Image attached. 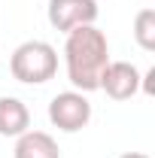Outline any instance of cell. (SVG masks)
<instances>
[{"label": "cell", "instance_id": "cell-7", "mask_svg": "<svg viewBox=\"0 0 155 158\" xmlns=\"http://www.w3.org/2000/svg\"><path fill=\"white\" fill-rule=\"evenodd\" d=\"M27 128H31V113L24 100L3 94L0 98V137H21Z\"/></svg>", "mask_w": 155, "mask_h": 158}, {"label": "cell", "instance_id": "cell-2", "mask_svg": "<svg viewBox=\"0 0 155 158\" xmlns=\"http://www.w3.org/2000/svg\"><path fill=\"white\" fill-rule=\"evenodd\" d=\"M9 73L24 85H43L58 73V52L46 40H24L9 58Z\"/></svg>", "mask_w": 155, "mask_h": 158}, {"label": "cell", "instance_id": "cell-9", "mask_svg": "<svg viewBox=\"0 0 155 158\" xmlns=\"http://www.w3.org/2000/svg\"><path fill=\"white\" fill-rule=\"evenodd\" d=\"M119 158H149L146 152H125V155H119Z\"/></svg>", "mask_w": 155, "mask_h": 158}, {"label": "cell", "instance_id": "cell-1", "mask_svg": "<svg viewBox=\"0 0 155 158\" xmlns=\"http://www.w3.org/2000/svg\"><path fill=\"white\" fill-rule=\"evenodd\" d=\"M107 64H110V43H107L103 31H97L94 24H82L67 34L64 67H67V79L76 91H82V94L97 91L100 73Z\"/></svg>", "mask_w": 155, "mask_h": 158}, {"label": "cell", "instance_id": "cell-5", "mask_svg": "<svg viewBox=\"0 0 155 158\" xmlns=\"http://www.w3.org/2000/svg\"><path fill=\"white\" fill-rule=\"evenodd\" d=\"M97 21V0H49V24L70 34L73 27Z\"/></svg>", "mask_w": 155, "mask_h": 158}, {"label": "cell", "instance_id": "cell-4", "mask_svg": "<svg viewBox=\"0 0 155 158\" xmlns=\"http://www.w3.org/2000/svg\"><path fill=\"white\" fill-rule=\"evenodd\" d=\"M140 79L143 73L137 70L131 61H110L100 73V91L113 100H131L140 91Z\"/></svg>", "mask_w": 155, "mask_h": 158}, {"label": "cell", "instance_id": "cell-8", "mask_svg": "<svg viewBox=\"0 0 155 158\" xmlns=\"http://www.w3.org/2000/svg\"><path fill=\"white\" fill-rule=\"evenodd\" d=\"M134 40L143 52H155V9H140L134 15Z\"/></svg>", "mask_w": 155, "mask_h": 158}, {"label": "cell", "instance_id": "cell-3", "mask_svg": "<svg viewBox=\"0 0 155 158\" xmlns=\"http://www.w3.org/2000/svg\"><path fill=\"white\" fill-rule=\"evenodd\" d=\"M49 122L64 134H76L91 122V100L76 88L61 91L49 100Z\"/></svg>", "mask_w": 155, "mask_h": 158}, {"label": "cell", "instance_id": "cell-6", "mask_svg": "<svg viewBox=\"0 0 155 158\" xmlns=\"http://www.w3.org/2000/svg\"><path fill=\"white\" fill-rule=\"evenodd\" d=\"M12 158H61V149L52 134L46 131H24L21 137H15V152Z\"/></svg>", "mask_w": 155, "mask_h": 158}]
</instances>
